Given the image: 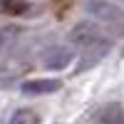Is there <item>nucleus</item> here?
Instances as JSON below:
<instances>
[{
  "instance_id": "nucleus-1",
  "label": "nucleus",
  "mask_w": 124,
  "mask_h": 124,
  "mask_svg": "<svg viewBox=\"0 0 124 124\" xmlns=\"http://www.w3.org/2000/svg\"><path fill=\"white\" fill-rule=\"evenodd\" d=\"M85 10L92 20H99L102 25L124 30V10L114 3H109V0H87Z\"/></svg>"
},
{
  "instance_id": "nucleus-2",
  "label": "nucleus",
  "mask_w": 124,
  "mask_h": 124,
  "mask_svg": "<svg viewBox=\"0 0 124 124\" xmlns=\"http://www.w3.org/2000/svg\"><path fill=\"white\" fill-rule=\"evenodd\" d=\"M104 40H109L107 32L97 23H92V20H82V23H77L70 30V42L82 47V50H87V47L97 45V42H104Z\"/></svg>"
},
{
  "instance_id": "nucleus-3",
  "label": "nucleus",
  "mask_w": 124,
  "mask_h": 124,
  "mask_svg": "<svg viewBox=\"0 0 124 124\" xmlns=\"http://www.w3.org/2000/svg\"><path fill=\"white\" fill-rule=\"evenodd\" d=\"M72 60H75V55L67 45H52L42 52V65L47 70H65Z\"/></svg>"
},
{
  "instance_id": "nucleus-4",
  "label": "nucleus",
  "mask_w": 124,
  "mask_h": 124,
  "mask_svg": "<svg viewBox=\"0 0 124 124\" xmlns=\"http://www.w3.org/2000/svg\"><path fill=\"white\" fill-rule=\"evenodd\" d=\"M109 47H112L109 40H104V42H97V45L87 47V50H85V55H82V62L77 65V72H85V70H89V67H94L97 62L109 52Z\"/></svg>"
},
{
  "instance_id": "nucleus-5",
  "label": "nucleus",
  "mask_w": 124,
  "mask_h": 124,
  "mask_svg": "<svg viewBox=\"0 0 124 124\" xmlns=\"http://www.w3.org/2000/svg\"><path fill=\"white\" fill-rule=\"evenodd\" d=\"M62 82L52 79V77H42V79H27L23 85L25 94H50V92H57Z\"/></svg>"
},
{
  "instance_id": "nucleus-6",
  "label": "nucleus",
  "mask_w": 124,
  "mask_h": 124,
  "mask_svg": "<svg viewBox=\"0 0 124 124\" xmlns=\"http://www.w3.org/2000/svg\"><path fill=\"white\" fill-rule=\"evenodd\" d=\"M94 124H124V109L119 104H104L94 114Z\"/></svg>"
},
{
  "instance_id": "nucleus-7",
  "label": "nucleus",
  "mask_w": 124,
  "mask_h": 124,
  "mask_svg": "<svg viewBox=\"0 0 124 124\" xmlns=\"http://www.w3.org/2000/svg\"><path fill=\"white\" fill-rule=\"evenodd\" d=\"M17 37H20V30H17L15 25H5V27H0V52H8V50L15 45Z\"/></svg>"
},
{
  "instance_id": "nucleus-8",
  "label": "nucleus",
  "mask_w": 124,
  "mask_h": 124,
  "mask_svg": "<svg viewBox=\"0 0 124 124\" xmlns=\"http://www.w3.org/2000/svg\"><path fill=\"white\" fill-rule=\"evenodd\" d=\"M10 124H37V114L32 109H17L10 117Z\"/></svg>"
},
{
  "instance_id": "nucleus-9",
  "label": "nucleus",
  "mask_w": 124,
  "mask_h": 124,
  "mask_svg": "<svg viewBox=\"0 0 124 124\" xmlns=\"http://www.w3.org/2000/svg\"><path fill=\"white\" fill-rule=\"evenodd\" d=\"M0 8H3L5 13H20V10L27 8V3L25 0H0Z\"/></svg>"
}]
</instances>
